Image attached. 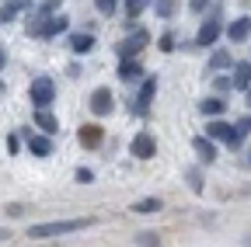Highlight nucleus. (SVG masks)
<instances>
[{
  "label": "nucleus",
  "instance_id": "obj_32",
  "mask_svg": "<svg viewBox=\"0 0 251 247\" xmlns=\"http://www.w3.org/2000/svg\"><path fill=\"white\" fill-rule=\"evenodd\" d=\"M4 67H7V49L0 45V70H4Z\"/></svg>",
  "mask_w": 251,
  "mask_h": 247
},
{
  "label": "nucleus",
  "instance_id": "obj_17",
  "mask_svg": "<svg viewBox=\"0 0 251 247\" xmlns=\"http://www.w3.org/2000/svg\"><path fill=\"white\" fill-rule=\"evenodd\" d=\"M31 7V0H11V4L0 7V24H11L18 18V11H28Z\"/></svg>",
  "mask_w": 251,
  "mask_h": 247
},
{
  "label": "nucleus",
  "instance_id": "obj_13",
  "mask_svg": "<svg viewBox=\"0 0 251 247\" xmlns=\"http://www.w3.org/2000/svg\"><path fill=\"white\" fill-rule=\"evenodd\" d=\"M153 94H157V77L143 80V87H140V98H136V115H147V108H150Z\"/></svg>",
  "mask_w": 251,
  "mask_h": 247
},
{
  "label": "nucleus",
  "instance_id": "obj_37",
  "mask_svg": "<svg viewBox=\"0 0 251 247\" xmlns=\"http://www.w3.org/2000/svg\"><path fill=\"white\" fill-rule=\"evenodd\" d=\"M248 133H251V118H248Z\"/></svg>",
  "mask_w": 251,
  "mask_h": 247
},
{
  "label": "nucleus",
  "instance_id": "obj_30",
  "mask_svg": "<svg viewBox=\"0 0 251 247\" xmlns=\"http://www.w3.org/2000/svg\"><path fill=\"white\" fill-rule=\"evenodd\" d=\"M18 146H21V139H18V136L11 133V136H7V153H11V157H14V153H18Z\"/></svg>",
  "mask_w": 251,
  "mask_h": 247
},
{
  "label": "nucleus",
  "instance_id": "obj_38",
  "mask_svg": "<svg viewBox=\"0 0 251 247\" xmlns=\"http://www.w3.org/2000/svg\"><path fill=\"white\" fill-rule=\"evenodd\" d=\"M248 244H251V237H248Z\"/></svg>",
  "mask_w": 251,
  "mask_h": 247
},
{
  "label": "nucleus",
  "instance_id": "obj_14",
  "mask_svg": "<svg viewBox=\"0 0 251 247\" xmlns=\"http://www.w3.org/2000/svg\"><path fill=\"white\" fill-rule=\"evenodd\" d=\"M251 87V59L234 63V90H248Z\"/></svg>",
  "mask_w": 251,
  "mask_h": 247
},
{
  "label": "nucleus",
  "instance_id": "obj_24",
  "mask_svg": "<svg viewBox=\"0 0 251 247\" xmlns=\"http://www.w3.org/2000/svg\"><path fill=\"white\" fill-rule=\"evenodd\" d=\"M185 178H188V188H192L196 195H202V174H199V167H192Z\"/></svg>",
  "mask_w": 251,
  "mask_h": 247
},
{
  "label": "nucleus",
  "instance_id": "obj_19",
  "mask_svg": "<svg viewBox=\"0 0 251 247\" xmlns=\"http://www.w3.org/2000/svg\"><path fill=\"white\" fill-rule=\"evenodd\" d=\"M150 4H153V0H126V24L133 28V21H136V18H140Z\"/></svg>",
  "mask_w": 251,
  "mask_h": 247
},
{
  "label": "nucleus",
  "instance_id": "obj_22",
  "mask_svg": "<svg viewBox=\"0 0 251 247\" xmlns=\"http://www.w3.org/2000/svg\"><path fill=\"white\" fill-rule=\"evenodd\" d=\"M161 209H164L161 199H140V202H133V212H140V216H147V212H161Z\"/></svg>",
  "mask_w": 251,
  "mask_h": 247
},
{
  "label": "nucleus",
  "instance_id": "obj_1",
  "mask_svg": "<svg viewBox=\"0 0 251 247\" xmlns=\"http://www.w3.org/2000/svg\"><path fill=\"white\" fill-rule=\"evenodd\" d=\"M91 220H56V223H35L28 230L31 240H49V237H63V233H77V230H87Z\"/></svg>",
  "mask_w": 251,
  "mask_h": 247
},
{
  "label": "nucleus",
  "instance_id": "obj_28",
  "mask_svg": "<svg viewBox=\"0 0 251 247\" xmlns=\"http://www.w3.org/2000/svg\"><path fill=\"white\" fill-rule=\"evenodd\" d=\"M136 244H143V247L150 244V247H153V244H161V240H157V233H140V237H136Z\"/></svg>",
  "mask_w": 251,
  "mask_h": 247
},
{
  "label": "nucleus",
  "instance_id": "obj_2",
  "mask_svg": "<svg viewBox=\"0 0 251 247\" xmlns=\"http://www.w3.org/2000/svg\"><path fill=\"white\" fill-rule=\"evenodd\" d=\"M206 136L227 143L230 150H241V146H244V129H241V126L234 129V126H227V122H209V126H206Z\"/></svg>",
  "mask_w": 251,
  "mask_h": 247
},
{
  "label": "nucleus",
  "instance_id": "obj_35",
  "mask_svg": "<svg viewBox=\"0 0 251 247\" xmlns=\"http://www.w3.org/2000/svg\"><path fill=\"white\" fill-rule=\"evenodd\" d=\"M244 164H248V167H251V150H248V153H244Z\"/></svg>",
  "mask_w": 251,
  "mask_h": 247
},
{
  "label": "nucleus",
  "instance_id": "obj_8",
  "mask_svg": "<svg viewBox=\"0 0 251 247\" xmlns=\"http://www.w3.org/2000/svg\"><path fill=\"white\" fill-rule=\"evenodd\" d=\"M77 139H80L84 150H98V146L105 143V129H101V126H84V129L77 133Z\"/></svg>",
  "mask_w": 251,
  "mask_h": 247
},
{
  "label": "nucleus",
  "instance_id": "obj_4",
  "mask_svg": "<svg viewBox=\"0 0 251 247\" xmlns=\"http://www.w3.org/2000/svg\"><path fill=\"white\" fill-rule=\"evenodd\" d=\"M52 101H56V84H52V77L39 73L35 80H31V105H35V108H49Z\"/></svg>",
  "mask_w": 251,
  "mask_h": 247
},
{
  "label": "nucleus",
  "instance_id": "obj_36",
  "mask_svg": "<svg viewBox=\"0 0 251 247\" xmlns=\"http://www.w3.org/2000/svg\"><path fill=\"white\" fill-rule=\"evenodd\" d=\"M4 90H7V87H4V80H0V98H4Z\"/></svg>",
  "mask_w": 251,
  "mask_h": 247
},
{
  "label": "nucleus",
  "instance_id": "obj_31",
  "mask_svg": "<svg viewBox=\"0 0 251 247\" xmlns=\"http://www.w3.org/2000/svg\"><path fill=\"white\" fill-rule=\"evenodd\" d=\"M91 178H94V174H91V171H87V167H80V171H77V181H84V184H87V181H91Z\"/></svg>",
  "mask_w": 251,
  "mask_h": 247
},
{
  "label": "nucleus",
  "instance_id": "obj_34",
  "mask_svg": "<svg viewBox=\"0 0 251 247\" xmlns=\"http://www.w3.org/2000/svg\"><path fill=\"white\" fill-rule=\"evenodd\" d=\"M4 240H11V233H7V230H0V244H4Z\"/></svg>",
  "mask_w": 251,
  "mask_h": 247
},
{
  "label": "nucleus",
  "instance_id": "obj_10",
  "mask_svg": "<svg viewBox=\"0 0 251 247\" xmlns=\"http://www.w3.org/2000/svg\"><path fill=\"white\" fill-rule=\"evenodd\" d=\"M227 39H230V42L251 39V18H234V21L227 24Z\"/></svg>",
  "mask_w": 251,
  "mask_h": 247
},
{
  "label": "nucleus",
  "instance_id": "obj_15",
  "mask_svg": "<svg viewBox=\"0 0 251 247\" xmlns=\"http://www.w3.org/2000/svg\"><path fill=\"white\" fill-rule=\"evenodd\" d=\"M67 45H70L77 56H84V52H91V49H94V35H91V32H74V35L67 39Z\"/></svg>",
  "mask_w": 251,
  "mask_h": 247
},
{
  "label": "nucleus",
  "instance_id": "obj_9",
  "mask_svg": "<svg viewBox=\"0 0 251 247\" xmlns=\"http://www.w3.org/2000/svg\"><path fill=\"white\" fill-rule=\"evenodd\" d=\"M192 150L199 153L202 164H213V160H216V143H213V136H196V139H192Z\"/></svg>",
  "mask_w": 251,
  "mask_h": 247
},
{
  "label": "nucleus",
  "instance_id": "obj_18",
  "mask_svg": "<svg viewBox=\"0 0 251 247\" xmlns=\"http://www.w3.org/2000/svg\"><path fill=\"white\" fill-rule=\"evenodd\" d=\"M28 150L35 153V157H52V139L49 136H28Z\"/></svg>",
  "mask_w": 251,
  "mask_h": 247
},
{
  "label": "nucleus",
  "instance_id": "obj_6",
  "mask_svg": "<svg viewBox=\"0 0 251 247\" xmlns=\"http://www.w3.org/2000/svg\"><path fill=\"white\" fill-rule=\"evenodd\" d=\"M91 112L94 115H98V118H105V115H112V108H115V101H112V90L108 87H98V90H94V94H91Z\"/></svg>",
  "mask_w": 251,
  "mask_h": 247
},
{
  "label": "nucleus",
  "instance_id": "obj_21",
  "mask_svg": "<svg viewBox=\"0 0 251 247\" xmlns=\"http://www.w3.org/2000/svg\"><path fill=\"white\" fill-rule=\"evenodd\" d=\"M199 112L209 115V118H216V115L227 112V101H224V98H206V101H199Z\"/></svg>",
  "mask_w": 251,
  "mask_h": 247
},
{
  "label": "nucleus",
  "instance_id": "obj_16",
  "mask_svg": "<svg viewBox=\"0 0 251 247\" xmlns=\"http://www.w3.org/2000/svg\"><path fill=\"white\" fill-rule=\"evenodd\" d=\"M35 126L42 129V133H59V122H56V115L49 112V108H35Z\"/></svg>",
  "mask_w": 251,
  "mask_h": 247
},
{
  "label": "nucleus",
  "instance_id": "obj_25",
  "mask_svg": "<svg viewBox=\"0 0 251 247\" xmlns=\"http://www.w3.org/2000/svg\"><path fill=\"white\" fill-rule=\"evenodd\" d=\"M115 4H119V0H94L98 14H105V18H112V14H115Z\"/></svg>",
  "mask_w": 251,
  "mask_h": 247
},
{
  "label": "nucleus",
  "instance_id": "obj_29",
  "mask_svg": "<svg viewBox=\"0 0 251 247\" xmlns=\"http://www.w3.org/2000/svg\"><path fill=\"white\" fill-rule=\"evenodd\" d=\"M209 4H213V0H192V4H188V7H192L196 14H202V11H209Z\"/></svg>",
  "mask_w": 251,
  "mask_h": 247
},
{
  "label": "nucleus",
  "instance_id": "obj_20",
  "mask_svg": "<svg viewBox=\"0 0 251 247\" xmlns=\"http://www.w3.org/2000/svg\"><path fill=\"white\" fill-rule=\"evenodd\" d=\"M227 67H234L230 52H227V49H216V52L209 56V73H220V70H227Z\"/></svg>",
  "mask_w": 251,
  "mask_h": 247
},
{
  "label": "nucleus",
  "instance_id": "obj_7",
  "mask_svg": "<svg viewBox=\"0 0 251 247\" xmlns=\"http://www.w3.org/2000/svg\"><path fill=\"white\" fill-rule=\"evenodd\" d=\"M220 32H224V24H220V18H206L202 21V28H199V35H196V45H213L216 39H220Z\"/></svg>",
  "mask_w": 251,
  "mask_h": 247
},
{
  "label": "nucleus",
  "instance_id": "obj_33",
  "mask_svg": "<svg viewBox=\"0 0 251 247\" xmlns=\"http://www.w3.org/2000/svg\"><path fill=\"white\" fill-rule=\"evenodd\" d=\"M244 105H248V108H251V87H248V90H244Z\"/></svg>",
  "mask_w": 251,
  "mask_h": 247
},
{
  "label": "nucleus",
  "instance_id": "obj_11",
  "mask_svg": "<svg viewBox=\"0 0 251 247\" xmlns=\"http://www.w3.org/2000/svg\"><path fill=\"white\" fill-rule=\"evenodd\" d=\"M59 32H67V14H52V18H46L42 28H39L42 39H56Z\"/></svg>",
  "mask_w": 251,
  "mask_h": 247
},
{
  "label": "nucleus",
  "instance_id": "obj_26",
  "mask_svg": "<svg viewBox=\"0 0 251 247\" xmlns=\"http://www.w3.org/2000/svg\"><path fill=\"white\" fill-rule=\"evenodd\" d=\"M157 49H161V52H171V49H175V35H171V32H164L161 39H157Z\"/></svg>",
  "mask_w": 251,
  "mask_h": 247
},
{
  "label": "nucleus",
  "instance_id": "obj_12",
  "mask_svg": "<svg viewBox=\"0 0 251 247\" xmlns=\"http://www.w3.org/2000/svg\"><path fill=\"white\" fill-rule=\"evenodd\" d=\"M140 77H143V67L136 59H119V80L122 84H136Z\"/></svg>",
  "mask_w": 251,
  "mask_h": 247
},
{
  "label": "nucleus",
  "instance_id": "obj_5",
  "mask_svg": "<svg viewBox=\"0 0 251 247\" xmlns=\"http://www.w3.org/2000/svg\"><path fill=\"white\" fill-rule=\"evenodd\" d=\"M129 150H133V157H136V160H150L153 153H157V139H153L150 133H136Z\"/></svg>",
  "mask_w": 251,
  "mask_h": 247
},
{
  "label": "nucleus",
  "instance_id": "obj_23",
  "mask_svg": "<svg viewBox=\"0 0 251 247\" xmlns=\"http://www.w3.org/2000/svg\"><path fill=\"white\" fill-rule=\"evenodd\" d=\"M153 7H157V18H175L178 0H153Z\"/></svg>",
  "mask_w": 251,
  "mask_h": 247
},
{
  "label": "nucleus",
  "instance_id": "obj_3",
  "mask_svg": "<svg viewBox=\"0 0 251 247\" xmlns=\"http://www.w3.org/2000/svg\"><path fill=\"white\" fill-rule=\"evenodd\" d=\"M147 42H150V32H143V28H136V32H129L126 39H119V45H115V52H119V59H136L143 49H147Z\"/></svg>",
  "mask_w": 251,
  "mask_h": 247
},
{
  "label": "nucleus",
  "instance_id": "obj_27",
  "mask_svg": "<svg viewBox=\"0 0 251 247\" xmlns=\"http://www.w3.org/2000/svg\"><path fill=\"white\" fill-rule=\"evenodd\" d=\"M216 90H220V94H227V90H234V77H216Z\"/></svg>",
  "mask_w": 251,
  "mask_h": 247
}]
</instances>
